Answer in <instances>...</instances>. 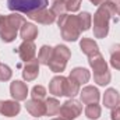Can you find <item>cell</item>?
Instances as JSON below:
<instances>
[{"label": "cell", "instance_id": "6da1fadb", "mask_svg": "<svg viewBox=\"0 0 120 120\" xmlns=\"http://www.w3.org/2000/svg\"><path fill=\"white\" fill-rule=\"evenodd\" d=\"M116 14V8L110 0L103 1L98 6V10L94 14V36L103 39L109 34V22Z\"/></svg>", "mask_w": 120, "mask_h": 120}, {"label": "cell", "instance_id": "7a4b0ae2", "mask_svg": "<svg viewBox=\"0 0 120 120\" xmlns=\"http://www.w3.org/2000/svg\"><path fill=\"white\" fill-rule=\"evenodd\" d=\"M25 22L24 17L18 13H11L8 15H0V38L3 42L10 43L15 41L18 30Z\"/></svg>", "mask_w": 120, "mask_h": 120}, {"label": "cell", "instance_id": "3957f363", "mask_svg": "<svg viewBox=\"0 0 120 120\" xmlns=\"http://www.w3.org/2000/svg\"><path fill=\"white\" fill-rule=\"evenodd\" d=\"M57 25L61 32V38L67 42H75L81 35V28L77 15L67 14V13L60 15L57 20Z\"/></svg>", "mask_w": 120, "mask_h": 120}, {"label": "cell", "instance_id": "277c9868", "mask_svg": "<svg viewBox=\"0 0 120 120\" xmlns=\"http://www.w3.org/2000/svg\"><path fill=\"white\" fill-rule=\"evenodd\" d=\"M88 63H90L91 68L94 70V81L99 85V87H105L112 80V74L109 71L108 63L105 61L103 56L101 53L88 57Z\"/></svg>", "mask_w": 120, "mask_h": 120}, {"label": "cell", "instance_id": "5b68a950", "mask_svg": "<svg viewBox=\"0 0 120 120\" xmlns=\"http://www.w3.org/2000/svg\"><path fill=\"white\" fill-rule=\"evenodd\" d=\"M71 57V52L70 49L66 46V45H57L53 48V53H52V57L49 61V68L53 71V73H63L68 60Z\"/></svg>", "mask_w": 120, "mask_h": 120}, {"label": "cell", "instance_id": "8992f818", "mask_svg": "<svg viewBox=\"0 0 120 120\" xmlns=\"http://www.w3.org/2000/svg\"><path fill=\"white\" fill-rule=\"evenodd\" d=\"M48 0H7V7L14 13L30 14L32 11L46 8Z\"/></svg>", "mask_w": 120, "mask_h": 120}, {"label": "cell", "instance_id": "52a82bcc", "mask_svg": "<svg viewBox=\"0 0 120 120\" xmlns=\"http://www.w3.org/2000/svg\"><path fill=\"white\" fill-rule=\"evenodd\" d=\"M82 102L70 98L68 101H66L61 106H60L59 115L63 120H75L82 112Z\"/></svg>", "mask_w": 120, "mask_h": 120}, {"label": "cell", "instance_id": "ba28073f", "mask_svg": "<svg viewBox=\"0 0 120 120\" xmlns=\"http://www.w3.org/2000/svg\"><path fill=\"white\" fill-rule=\"evenodd\" d=\"M27 17L32 21H36L43 25H50L56 21V15L52 13V10H48V8H41V10L32 11L30 14H27Z\"/></svg>", "mask_w": 120, "mask_h": 120}, {"label": "cell", "instance_id": "9c48e42d", "mask_svg": "<svg viewBox=\"0 0 120 120\" xmlns=\"http://www.w3.org/2000/svg\"><path fill=\"white\" fill-rule=\"evenodd\" d=\"M17 52H18L20 59L27 63V61H31L32 59H35V55H36V46H35L34 41H24V42L18 46Z\"/></svg>", "mask_w": 120, "mask_h": 120}, {"label": "cell", "instance_id": "30bf717a", "mask_svg": "<svg viewBox=\"0 0 120 120\" xmlns=\"http://www.w3.org/2000/svg\"><path fill=\"white\" fill-rule=\"evenodd\" d=\"M10 95L13 96L14 101H27V95H28V87L25 82L15 80L10 84Z\"/></svg>", "mask_w": 120, "mask_h": 120}, {"label": "cell", "instance_id": "8fae6325", "mask_svg": "<svg viewBox=\"0 0 120 120\" xmlns=\"http://www.w3.org/2000/svg\"><path fill=\"white\" fill-rule=\"evenodd\" d=\"M21 110L18 101H0V115L6 117H15Z\"/></svg>", "mask_w": 120, "mask_h": 120}, {"label": "cell", "instance_id": "7c38bea8", "mask_svg": "<svg viewBox=\"0 0 120 120\" xmlns=\"http://www.w3.org/2000/svg\"><path fill=\"white\" fill-rule=\"evenodd\" d=\"M25 109L34 117H42L46 113V108H45V101H39V99H32L25 102Z\"/></svg>", "mask_w": 120, "mask_h": 120}, {"label": "cell", "instance_id": "4fadbf2b", "mask_svg": "<svg viewBox=\"0 0 120 120\" xmlns=\"http://www.w3.org/2000/svg\"><path fill=\"white\" fill-rule=\"evenodd\" d=\"M66 82H67V77H63L61 74L53 77L49 82V92L53 96H64Z\"/></svg>", "mask_w": 120, "mask_h": 120}, {"label": "cell", "instance_id": "5bb4252c", "mask_svg": "<svg viewBox=\"0 0 120 120\" xmlns=\"http://www.w3.org/2000/svg\"><path fill=\"white\" fill-rule=\"evenodd\" d=\"M80 98H81L82 103L90 105V103H98L101 95H99L98 88H95L92 85H87L82 88V91H80Z\"/></svg>", "mask_w": 120, "mask_h": 120}, {"label": "cell", "instance_id": "9a60e30c", "mask_svg": "<svg viewBox=\"0 0 120 120\" xmlns=\"http://www.w3.org/2000/svg\"><path fill=\"white\" fill-rule=\"evenodd\" d=\"M39 75V61L38 59H32L31 61H27L22 68V78L25 81H34Z\"/></svg>", "mask_w": 120, "mask_h": 120}, {"label": "cell", "instance_id": "2e32d148", "mask_svg": "<svg viewBox=\"0 0 120 120\" xmlns=\"http://www.w3.org/2000/svg\"><path fill=\"white\" fill-rule=\"evenodd\" d=\"M80 49H81V52H82L84 55H87L88 57L101 53L98 43H96L94 39H91V38H82V39L80 41Z\"/></svg>", "mask_w": 120, "mask_h": 120}, {"label": "cell", "instance_id": "e0dca14e", "mask_svg": "<svg viewBox=\"0 0 120 120\" xmlns=\"http://www.w3.org/2000/svg\"><path fill=\"white\" fill-rule=\"evenodd\" d=\"M120 103V94L115 88H108L103 94V105L108 109H113L119 106Z\"/></svg>", "mask_w": 120, "mask_h": 120}, {"label": "cell", "instance_id": "ac0fdd59", "mask_svg": "<svg viewBox=\"0 0 120 120\" xmlns=\"http://www.w3.org/2000/svg\"><path fill=\"white\" fill-rule=\"evenodd\" d=\"M70 78H73L75 82H78L80 85H82V84H87L88 81H90L91 78V73L87 70V68H84V67H75V68H73L71 71H70V75H68Z\"/></svg>", "mask_w": 120, "mask_h": 120}, {"label": "cell", "instance_id": "d6986e66", "mask_svg": "<svg viewBox=\"0 0 120 120\" xmlns=\"http://www.w3.org/2000/svg\"><path fill=\"white\" fill-rule=\"evenodd\" d=\"M20 35L24 41H34L38 36V27H35L32 22H24L20 28Z\"/></svg>", "mask_w": 120, "mask_h": 120}, {"label": "cell", "instance_id": "ffe728a7", "mask_svg": "<svg viewBox=\"0 0 120 120\" xmlns=\"http://www.w3.org/2000/svg\"><path fill=\"white\" fill-rule=\"evenodd\" d=\"M45 108H46L45 116H55L60 110V102L56 98H48L45 99Z\"/></svg>", "mask_w": 120, "mask_h": 120}, {"label": "cell", "instance_id": "44dd1931", "mask_svg": "<svg viewBox=\"0 0 120 120\" xmlns=\"http://www.w3.org/2000/svg\"><path fill=\"white\" fill-rule=\"evenodd\" d=\"M52 53H53V48L49 46V45H43L38 53V61L39 64H43V66H48L50 57H52Z\"/></svg>", "mask_w": 120, "mask_h": 120}, {"label": "cell", "instance_id": "7402d4cb", "mask_svg": "<svg viewBox=\"0 0 120 120\" xmlns=\"http://www.w3.org/2000/svg\"><path fill=\"white\" fill-rule=\"evenodd\" d=\"M80 84L75 82L73 78H67V82H66V91H64V96L67 98H74L75 95L80 94Z\"/></svg>", "mask_w": 120, "mask_h": 120}, {"label": "cell", "instance_id": "603a6c76", "mask_svg": "<svg viewBox=\"0 0 120 120\" xmlns=\"http://www.w3.org/2000/svg\"><path fill=\"white\" fill-rule=\"evenodd\" d=\"M78 17V24H80V28H81V32H85L91 28L92 25V15H91L88 11H82L80 14H77Z\"/></svg>", "mask_w": 120, "mask_h": 120}, {"label": "cell", "instance_id": "cb8c5ba5", "mask_svg": "<svg viewBox=\"0 0 120 120\" xmlns=\"http://www.w3.org/2000/svg\"><path fill=\"white\" fill-rule=\"evenodd\" d=\"M110 66L116 70H120V43H116L110 48Z\"/></svg>", "mask_w": 120, "mask_h": 120}, {"label": "cell", "instance_id": "d4e9b609", "mask_svg": "<svg viewBox=\"0 0 120 120\" xmlns=\"http://www.w3.org/2000/svg\"><path fill=\"white\" fill-rule=\"evenodd\" d=\"M101 113H102V109L98 103H90L87 108H85V116L90 120H96L101 117Z\"/></svg>", "mask_w": 120, "mask_h": 120}, {"label": "cell", "instance_id": "484cf974", "mask_svg": "<svg viewBox=\"0 0 120 120\" xmlns=\"http://www.w3.org/2000/svg\"><path fill=\"white\" fill-rule=\"evenodd\" d=\"M31 96H32V99L43 101L46 98V88L43 85H35L31 91Z\"/></svg>", "mask_w": 120, "mask_h": 120}, {"label": "cell", "instance_id": "4316f807", "mask_svg": "<svg viewBox=\"0 0 120 120\" xmlns=\"http://www.w3.org/2000/svg\"><path fill=\"white\" fill-rule=\"evenodd\" d=\"M52 13L56 15V17H60V15H63V14H66V6H64V3L63 1H59V0H56V1H53V4H52Z\"/></svg>", "mask_w": 120, "mask_h": 120}, {"label": "cell", "instance_id": "83f0119b", "mask_svg": "<svg viewBox=\"0 0 120 120\" xmlns=\"http://www.w3.org/2000/svg\"><path fill=\"white\" fill-rule=\"evenodd\" d=\"M13 77V71L7 64H0V81L6 82L8 80H11Z\"/></svg>", "mask_w": 120, "mask_h": 120}, {"label": "cell", "instance_id": "f1b7e54d", "mask_svg": "<svg viewBox=\"0 0 120 120\" xmlns=\"http://www.w3.org/2000/svg\"><path fill=\"white\" fill-rule=\"evenodd\" d=\"M64 6H66V10H67V11L75 13V11H78L80 7H81V0H67V1L64 3Z\"/></svg>", "mask_w": 120, "mask_h": 120}, {"label": "cell", "instance_id": "f546056e", "mask_svg": "<svg viewBox=\"0 0 120 120\" xmlns=\"http://www.w3.org/2000/svg\"><path fill=\"white\" fill-rule=\"evenodd\" d=\"M110 117H112V120H120V106H116L112 109Z\"/></svg>", "mask_w": 120, "mask_h": 120}, {"label": "cell", "instance_id": "4dcf8cb0", "mask_svg": "<svg viewBox=\"0 0 120 120\" xmlns=\"http://www.w3.org/2000/svg\"><path fill=\"white\" fill-rule=\"evenodd\" d=\"M50 120H63L61 117H56V119H50Z\"/></svg>", "mask_w": 120, "mask_h": 120}, {"label": "cell", "instance_id": "1f68e13d", "mask_svg": "<svg viewBox=\"0 0 120 120\" xmlns=\"http://www.w3.org/2000/svg\"><path fill=\"white\" fill-rule=\"evenodd\" d=\"M53 1H56V0H53ZM59 1H63V3H66L67 0H59Z\"/></svg>", "mask_w": 120, "mask_h": 120}, {"label": "cell", "instance_id": "d6a6232c", "mask_svg": "<svg viewBox=\"0 0 120 120\" xmlns=\"http://www.w3.org/2000/svg\"><path fill=\"white\" fill-rule=\"evenodd\" d=\"M119 106H120V103H119Z\"/></svg>", "mask_w": 120, "mask_h": 120}, {"label": "cell", "instance_id": "836d02e7", "mask_svg": "<svg viewBox=\"0 0 120 120\" xmlns=\"http://www.w3.org/2000/svg\"><path fill=\"white\" fill-rule=\"evenodd\" d=\"M0 64H1V63H0Z\"/></svg>", "mask_w": 120, "mask_h": 120}]
</instances>
